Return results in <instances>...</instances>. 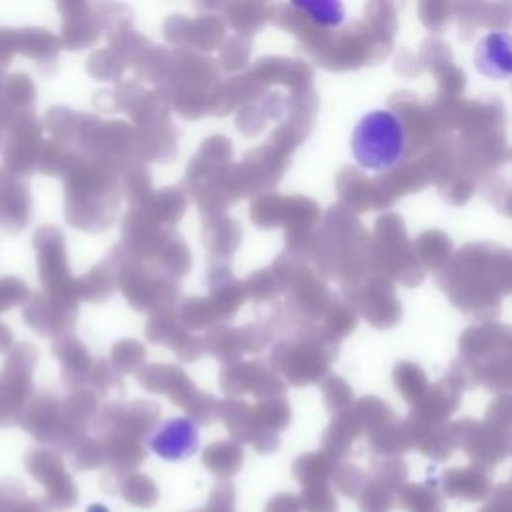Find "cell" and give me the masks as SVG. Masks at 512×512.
I'll use <instances>...</instances> for the list:
<instances>
[{
  "instance_id": "cell-1",
  "label": "cell",
  "mask_w": 512,
  "mask_h": 512,
  "mask_svg": "<svg viewBox=\"0 0 512 512\" xmlns=\"http://www.w3.org/2000/svg\"><path fill=\"white\" fill-rule=\"evenodd\" d=\"M350 152L358 168L382 174L400 166L408 154V132L392 108L366 110L350 134Z\"/></svg>"
},
{
  "instance_id": "cell-2",
  "label": "cell",
  "mask_w": 512,
  "mask_h": 512,
  "mask_svg": "<svg viewBox=\"0 0 512 512\" xmlns=\"http://www.w3.org/2000/svg\"><path fill=\"white\" fill-rule=\"evenodd\" d=\"M200 428L188 416H170L146 436L148 450L166 462H184L200 450Z\"/></svg>"
},
{
  "instance_id": "cell-3",
  "label": "cell",
  "mask_w": 512,
  "mask_h": 512,
  "mask_svg": "<svg viewBox=\"0 0 512 512\" xmlns=\"http://www.w3.org/2000/svg\"><path fill=\"white\" fill-rule=\"evenodd\" d=\"M474 68L488 80H508L512 74V38L506 30H488L474 46Z\"/></svg>"
},
{
  "instance_id": "cell-4",
  "label": "cell",
  "mask_w": 512,
  "mask_h": 512,
  "mask_svg": "<svg viewBox=\"0 0 512 512\" xmlns=\"http://www.w3.org/2000/svg\"><path fill=\"white\" fill-rule=\"evenodd\" d=\"M290 6L304 14L310 22L320 28H340L346 22L344 0H288Z\"/></svg>"
},
{
  "instance_id": "cell-5",
  "label": "cell",
  "mask_w": 512,
  "mask_h": 512,
  "mask_svg": "<svg viewBox=\"0 0 512 512\" xmlns=\"http://www.w3.org/2000/svg\"><path fill=\"white\" fill-rule=\"evenodd\" d=\"M86 512H110L104 504H100V502H96V504H90L88 508H86Z\"/></svg>"
}]
</instances>
